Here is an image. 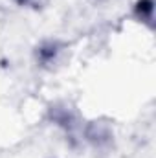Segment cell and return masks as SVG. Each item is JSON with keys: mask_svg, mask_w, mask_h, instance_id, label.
Returning <instances> with one entry per match:
<instances>
[{"mask_svg": "<svg viewBox=\"0 0 156 158\" xmlns=\"http://www.w3.org/2000/svg\"><path fill=\"white\" fill-rule=\"evenodd\" d=\"M134 17L140 22H145L149 26H153V19H154V2L153 0H138L134 6Z\"/></svg>", "mask_w": 156, "mask_h": 158, "instance_id": "obj_2", "label": "cell"}, {"mask_svg": "<svg viewBox=\"0 0 156 158\" xmlns=\"http://www.w3.org/2000/svg\"><path fill=\"white\" fill-rule=\"evenodd\" d=\"M61 53V48L57 42L50 40V42H44L37 48V63H40L42 66H48V64H53L57 61Z\"/></svg>", "mask_w": 156, "mask_h": 158, "instance_id": "obj_1", "label": "cell"}, {"mask_svg": "<svg viewBox=\"0 0 156 158\" xmlns=\"http://www.w3.org/2000/svg\"><path fill=\"white\" fill-rule=\"evenodd\" d=\"M18 4H24V6H30V4H37L39 0H17Z\"/></svg>", "mask_w": 156, "mask_h": 158, "instance_id": "obj_3", "label": "cell"}]
</instances>
